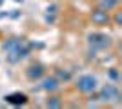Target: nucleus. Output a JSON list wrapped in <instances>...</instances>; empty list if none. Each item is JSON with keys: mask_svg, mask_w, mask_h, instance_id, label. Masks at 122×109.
<instances>
[{"mask_svg": "<svg viewBox=\"0 0 122 109\" xmlns=\"http://www.w3.org/2000/svg\"><path fill=\"white\" fill-rule=\"evenodd\" d=\"M117 4H118V0H100V9L111 11Z\"/></svg>", "mask_w": 122, "mask_h": 109, "instance_id": "9", "label": "nucleus"}, {"mask_svg": "<svg viewBox=\"0 0 122 109\" xmlns=\"http://www.w3.org/2000/svg\"><path fill=\"white\" fill-rule=\"evenodd\" d=\"M91 20L93 24H97V26H104V24H107L109 22V13H107L106 9H95L91 13Z\"/></svg>", "mask_w": 122, "mask_h": 109, "instance_id": "5", "label": "nucleus"}, {"mask_svg": "<svg viewBox=\"0 0 122 109\" xmlns=\"http://www.w3.org/2000/svg\"><path fill=\"white\" fill-rule=\"evenodd\" d=\"M58 78H55V76H49V78H44L42 80V85L40 87L44 89V91H55V89H58Z\"/></svg>", "mask_w": 122, "mask_h": 109, "instance_id": "8", "label": "nucleus"}, {"mask_svg": "<svg viewBox=\"0 0 122 109\" xmlns=\"http://www.w3.org/2000/svg\"><path fill=\"white\" fill-rule=\"evenodd\" d=\"M5 102H9V104H13V105H22V104L27 102V96H25L24 93H11V95L5 96Z\"/></svg>", "mask_w": 122, "mask_h": 109, "instance_id": "7", "label": "nucleus"}, {"mask_svg": "<svg viewBox=\"0 0 122 109\" xmlns=\"http://www.w3.org/2000/svg\"><path fill=\"white\" fill-rule=\"evenodd\" d=\"M109 76H111L113 80H118V71L115 67H111V69H109Z\"/></svg>", "mask_w": 122, "mask_h": 109, "instance_id": "11", "label": "nucleus"}, {"mask_svg": "<svg viewBox=\"0 0 122 109\" xmlns=\"http://www.w3.org/2000/svg\"><path fill=\"white\" fill-rule=\"evenodd\" d=\"M44 73H46L44 66L35 64V66H31V67L27 69V78H29V80H38L40 76H44Z\"/></svg>", "mask_w": 122, "mask_h": 109, "instance_id": "6", "label": "nucleus"}, {"mask_svg": "<svg viewBox=\"0 0 122 109\" xmlns=\"http://www.w3.org/2000/svg\"><path fill=\"white\" fill-rule=\"evenodd\" d=\"M97 85H98V82L93 75H84V76H80L76 80V89L80 93H93L97 89Z\"/></svg>", "mask_w": 122, "mask_h": 109, "instance_id": "2", "label": "nucleus"}, {"mask_svg": "<svg viewBox=\"0 0 122 109\" xmlns=\"http://www.w3.org/2000/svg\"><path fill=\"white\" fill-rule=\"evenodd\" d=\"M120 98V91H118V87L115 85V84H107V85H104L100 91V100L102 102H115V100Z\"/></svg>", "mask_w": 122, "mask_h": 109, "instance_id": "3", "label": "nucleus"}, {"mask_svg": "<svg viewBox=\"0 0 122 109\" xmlns=\"http://www.w3.org/2000/svg\"><path fill=\"white\" fill-rule=\"evenodd\" d=\"M47 107H60V102L58 100H47Z\"/></svg>", "mask_w": 122, "mask_h": 109, "instance_id": "10", "label": "nucleus"}, {"mask_svg": "<svg viewBox=\"0 0 122 109\" xmlns=\"http://www.w3.org/2000/svg\"><path fill=\"white\" fill-rule=\"evenodd\" d=\"M89 44H91L93 47L104 49V47H107L111 44V38L107 35H104V33H91V35H89Z\"/></svg>", "mask_w": 122, "mask_h": 109, "instance_id": "4", "label": "nucleus"}, {"mask_svg": "<svg viewBox=\"0 0 122 109\" xmlns=\"http://www.w3.org/2000/svg\"><path fill=\"white\" fill-rule=\"evenodd\" d=\"M4 51L7 53V60L9 62H18L22 58H25L31 53V46L24 38H9V40L4 42Z\"/></svg>", "mask_w": 122, "mask_h": 109, "instance_id": "1", "label": "nucleus"}]
</instances>
